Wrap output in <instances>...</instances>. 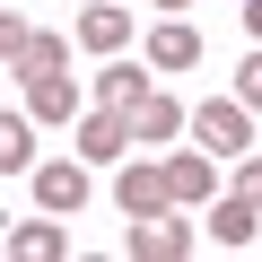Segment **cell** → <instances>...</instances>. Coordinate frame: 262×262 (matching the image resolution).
I'll list each match as a JSON object with an SVG mask.
<instances>
[{
  "label": "cell",
  "instance_id": "obj_1",
  "mask_svg": "<svg viewBox=\"0 0 262 262\" xmlns=\"http://www.w3.org/2000/svg\"><path fill=\"white\" fill-rule=\"evenodd\" d=\"M184 122H192V140H201L210 158H245V149H253V114H245L236 96H201Z\"/></svg>",
  "mask_w": 262,
  "mask_h": 262
},
{
  "label": "cell",
  "instance_id": "obj_2",
  "mask_svg": "<svg viewBox=\"0 0 262 262\" xmlns=\"http://www.w3.org/2000/svg\"><path fill=\"white\" fill-rule=\"evenodd\" d=\"M70 131H79V158H88V166H114V158H131V122H122L114 105H96V114L79 105V122H70Z\"/></svg>",
  "mask_w": 262,
  "mask_h": 262
},
{
  "label": "cell",
  "instance_id": "obj_3",
  "mask_svg": "<svg viewBox=\"0 0 262 262\" xmlns=\"http://www.w3.org/2000/svg\"><path fill=\"white\" fill-rule=\"evenodd\" d=\"M122 253H140V262H184V253H192V227L166 219V210H149V219H131Z\"/></svg>",
  "mask_w": 262,
  "mask_h": 262
},
{
  "label": "cell",
  "instance_id": "obj_4",
  "mask_svg": "<svg viewBox=\"0 0 262 262\" xmlns=\"http://www.w3.org/2000/svg\"><path fill=\"white\" fill-rule=\"evenodd\" d=\"M35 201H44L53 219H79V210H88V166H70V158L35 166Z\"/></svg>",
  "mask_w": 262,
  "mask_h": 262
},
{
  "label": "cell",
  "instance_id": "obj_5",
  "mask_svg": "<svg viewBox=\"0 0 262 262\" xmlns=\"http://www.w3.org/2000/svg\"><path fill=\"white\" fill-rule=\"evenodd\" d=\"M122 122H131V140H175V131H184V105L166 88H140V96L122 105Z\"/></svg>",
  "mask_w": 262,
  "mask_h": 262
},
{
  "label": "cell",
  "instance_id": "obj_6",
  "mask_svg": "<svg viewBox=\"0 0 262 262\" xmlns=\"http://www.w3.org/2000/svg\"><path fill=\"white\" fill-rule=\"evenodd\" d=\"M114 201H122V219L175 210V201H166V166H122V175H114Z\"/></svg>",
  "mask_w": 262,
  "mask_h": 262
},
{
  "label": "cell",
  "instance_id": "obj_7",
  "mask_svg": "<svg viewBox=\"0 0 262 262\" xmlns=\"http://www.w3.org/2000/svg\"><path fill=\"white\" fill-rule=\"evenodd\" d=\"M210 192H219V158L175 149V158H166V201H210Z\"/></svg>",
  "mask_w": 262,
  "mask_h": 262
},
{
  "label": "cell",
  "instance_id": "obj_8",
  "mask_svg": "<svg viewBox=\"0 0 262 262\" xmlns=\"http://www.w3.org/2000/svg\"><path fill=\"white\" fill-rule=\"evenodd\" d=\"M27 122H79V88L53 70V79H27Z\"/></svg>",
  "mask_w": 262,
  "mask_h": 262
},
{
  "label": "cell",
  "instance_id": "obj_9",
  "mask_svg": "<svg viewBox=\"0 0 262 262\" xmlns=\"http://www.w3.org/2000/svg\"><path fill=\"white\" fill-rule=\"evenodd\" d=\"M79 44H88V53H122V44H131V9H122V0L88 9V18H79Z\"/></svg>",
  "mask_w": 262,
  "mask_h": 262
},
{
  "label": "cell",
  "instance_id": "obj_10",
  "mask_svg": "<svg viewBox=\"0 0 262 262\" xmlns=\"http://www.w3.org/2000/svg\"><path fill=\"white\" fill-rule=\"evenodd\" d=\"M201 61V35L184 27V18H166L158 35H149V70H192Z\"/></svg>",
  "mask_w": 262,
  "mask_h": 262
},
{
  "label": "cell",
  "instance_id": "obj_11",
  "mask_svg": "<svg viewBox=\"0 0 262 262\" xmlns=\"http://www.w3.org/2000/svg\"><path fill=\"white\" fill-rule=\"evenodd\" d=\"M61 253H70V236L53 227V210H44V219H27V227L9 236V262H61Z\"/></svg>",
  "mask_w": 262,
  "mask_h": 262
},
{
  "label": "cell",
  "instance_id": "obj_12",
  "mask_svg": "<svg viewBox=\"0 0 262 262\" xmlns=\"http://www.w3.org/2000/svg\"><path fill=\"white\" fill-rule=\"evenodd\" d=\"M253 219H262L253 201H236V192H210V236H219V245H253Z\"/></svg>",
  "mask_w": 262,
  "mask_h": 262
},
{
  "label": "cell",
  "instance_id": "obj_13",
  "mask_svg": "<svg viewBox=\"0 0 262 262\" xmlns=\"http://www.w3.org/2000/svg\"><path fill=\"white\" fill-rule=\"evenodd\" d=\"M53 70H70V44H61V35H35V27H27V53H18V79H53Z\"/></svg>",
  "mask_w": 262,
  "mask_h": 262
},
{
  "label": "cell",
  "instance_id": "obj_14",
  "mask_svg": "<svg viewBox=\"0 0 262 262\" xmlns=\"http://www.w3.org/2000/svg\"><path fill=\"white\" fill-rule=\"evenodd\" d=\"M35 166V131H27V114H0V175H27Z\"/></svg>",
  "mask_w": 262,
  "mask_h": 262
},
{
  "label": "cell",
  "instance_id": "obj_15",
  "mask_svg": "<svg viewBox=\"0 0 262 262\" xmlns=\"http://www.w3.org/2000/svg\"><path fill=\"white\" fill-rule=\"evenodd\" d=\"M140 88H149V79L131 70V61H105V70H96V105H114V114H122L131 96H140Z\"/></svg>",
  "mask_w": 262,
  "mask_h": 262
},
{
  "label": "cell",
  "instance_id": "obj_16",
  "mask_svg": "<svg viewBox=\"0 0 262 262\" xmlns=\"http://www.w3.org/2000/svg\"><path fill=\"white\" fill-rule=\"evenodd\" d=\"M18 53H27V18L0 0V61H18Z\"/></svg>",
  "mask_w": 262,
  "mask_h": 262
},
{
  "label": "cell",
  "instance_id": "obj_17",
  "mask_svg": "<svg viewBox=\"0 0 262 262\" xmlns=\"http://www.w3.org/2000/svg\"><path fill=\"white\" fill-rule=\"evenodd\" d=\"M236 201H253V210H262V158H253V149L236 158Z\"/></svg>",
  "mask_w": 262,
  "mask_h": 262
},
{
  "label": "cell",
  "instance_id": "obj_18",
  "mask_svg": "<svg viewBox=\"0 0 262 262\" xmlns=\"http://www.w3.org/2000/svg\"><path fill=\"white\" fill-rule=\"evenodd\" d=\"M236 105H245V114H262V53L236 70Z\"/></svg>",
  "mask_w": 262,
  "mask_h": 262
},
{
  "label": "cell",
  "instance_id": "obj_19",
  "mask_svg": "<svg viewBox=\"0 0 262 262\" xmlns=\"http://www.w3.org/2000/svg\"><path fill=\"white\" fill-rule=\"evenodd\" d=\"M245 27H253V44H262V0H245Z\"/></svg>",
  "mask_w": 262,
  "mask_h": 262
},
{
  "label": "cell",
  "instance_id": "obj_20",
  "mask_svg": "<svg viewBox=\"0 0 262 262\" xmlns=\"http://www.w3.org/2000/svg\"><path fill=\"white\" fill-rule=\"evenodd\" d=\"M158 9H184V0H158Z\"/></svg>",
  "mask_w": 262,
  "mask_h": 262
}]
</instances>
